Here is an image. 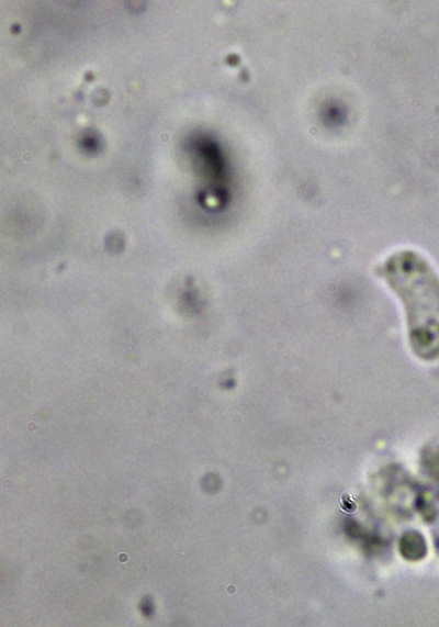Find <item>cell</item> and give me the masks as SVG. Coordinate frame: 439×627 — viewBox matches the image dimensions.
Here are the masks:
<instances>
[{
    "mask_svg": "<svg viewBox=\"0 0 439 627\" xmlns=\"http://www.w3.org/2000/svg\"><path fill=\"white\" fill-rule=\"evenodd\" d=\"M378 273L402 304L412 354L425 362L439 360V273L413 249L392 253Z\"/></svg>",
    "mask_w": 439,
    "mask_h": 627,
    "instance_id": "cell-1",
    "label": "cell"
},
{
    "mask_svg": "<svg viewBox=\"0 0 439 627\" xmlns=\"http://www.w3.org/2000/svg\"><path fill=\"white\" fill-rule=\"evenodd\" d=\"M340 503L342 508L347 512H353L356 510V503L352 500L347 499L346 495L340 500Z\"/></svg>",
    "mask_w": 439,
    "mask_h": 627,
    "instance_id": "cell-2",
    "label": "cell"
}]
</instances>
